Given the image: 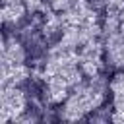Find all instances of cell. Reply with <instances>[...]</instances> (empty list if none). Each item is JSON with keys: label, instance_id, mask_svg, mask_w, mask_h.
Wrapping results in <instances>:
<instances>
[{"label": "cell", "instance_id": "6da1fadb", "mask_svg": "<svg viewBox=\"0 0 124 124\" xmlns=\"http://www.w3.org/2000/svg\"><path fill=\"white\" fill-rule=\"evenodd\" d=\"M39 78L43 81V99L46 105H60L70 91L87 76L81 68L79 48L56 39L41 60Z\"/></svg>", "mask_w": 124, "mask_h": 124}, {"label": "cell", "instance_id": "7a4b0ae2", "mask_svg": "<svg viewBox=\"0 0 124 124\" xmlns=\"http://www.w3.org/2000/svg\"><path fill=\"white\" fill-rule=\"evenodd\" d=\"M107 93H108V81L103 76L85 78L60 103L58 116L66 122L83 120L101 110V107L107 103Z\"/></svg>", "mask_w": 124, "mask_h": 124}, {"label": "cell", "instance_id": "3957f363", "mask_svg": "<svg viewBox=\"0 0 124 124\" xmlns=\"http://www.w3.org/2000/svg\"><path fill=\"white\" fill-rule=\"evenodd\" d=\"M29 54L25 43L6 29L2 39V56H0V81L6 85H25L33 74L29 68Z\"/></svg>", "mask_w": 124, "mask_h": 124}, {"label": "cell", "instance_id": "277c9868", "mask_svg": "<svg viewBox=\"0 0 124 124\" xmlns=\"http://www.w3.org/2000/svg\"><path fill=\"white\" fill-rule=\"evenodd\" d=\"M37 116L29 112V97L23 85H6L0 93V124L33 122Z\"/></svg>", "mask_w": 124, "mask_h": 124}, {"label": "cell", "instance_id": "5b68a950", "mask_svg": "<svg viewBox=\"0 0 124 124\" xmlns=\"http://www.w3.org/2000/svg\"><path fill=\"white\" fill-rule=\"evenodd\" d=\"M103 50H105V62L112 70H124V35L118 31L112 17H103Z\"/></svg>", "mask_w": 124, "mask_h": 124}, {"label": "cell", "instance_id": "8992f818", "mask_svg": "<svg viewBox=\"0 0 124 124\" xmlns=\"http://www.w3.org/2000/svg\"><path fill=\"white\" fill-rule=\"evenodd\" d=\"M43 8V0H2V23L4 27L16 29L19 27L27 14H33Z\"/></svg>", "mask_w": 124, "mask_h": 124}, {"label": "cell", "instance_id": "52a82bcc", "mask_svg": "<svg viewBox=\"0 0 124 124\" xmlns=\"http://www.w3.org/2000/svg\"><path fill=\"white\" fill-rule=\"evenodd\" d=\"M110 93V120H124V70H116V74L108 79Z\"/></svg>", "mask_w": 124, "mask_h": 124}]
</instances>
